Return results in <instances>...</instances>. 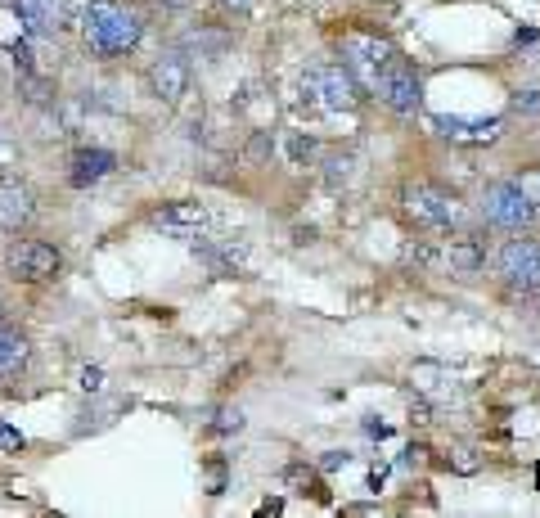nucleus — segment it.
I'll use <instances>...</instances> for the list:
<instances>
[{"mask_svg": "<svg viewBox=\"0 0 540 518\" xmlns=\"http://www.w3.org/2000/svg\"><path fill=\"white\" fill-rule=\"evenodd\" d=\"M140 32H144V19L117 0H90L86 14H81V37H86L90 55L99 59H117L126 50L140 46Z\"/></svg>", "mask_w": 540, "mask_h": 518, "instance_id": "nucleus-1", "label": "nucleus"}, {"mask_svg": "<svg viewBox=\"0 0 540 518\" xmlns=\"http://www.w3.org/2000/svg\"><path fill=\"white\" fill-rule=\"evenodd\" d=\"M401 203H405V217L423 230H450L459 221V203L450 194H441L437 185H405L401 190Z\"/></svg>", "mask_w": 540, "mask_h": 518, "instance_id": "nucleus-2", "label": "nucleus"}, {"mask_svg": "<svg viewBox=\"0 0 540 518\" xmlns=\"http://www.w3.org/2000/svg\"><path fill=\"white\" fill-rule=\"evenodd\" d=\"M374 91L383 95V104L392 113H419V104H423V82L414 77V68L405 64L401 55H392L383 68H378Z\"/></svg>", "mask_w": 540, "mask_h": 518, "instance_id": "nucleus-3", "label": "nucleus"}, {"mask_svg": "<svg viewBox=\"0 0 540 518\" xmlns=\"http://www.w3.org/2000/svg\"><path fill=\"white\" fill-rule=\"evenodd\" d=\"M306 100L324 104L329 113H342V109H356L360 104V82L351 77L347 64H329V68H315L306 77Z\"/></svg>", "mask_w": 540, "mask_h": 518, "instance_id": "nucleus-4", "label": "nucleus"}, {"mask_svg": "<svg viewBox=\"0 0 540 518\" xmlns=\"http://www.w3.org/2000/svg\"><path fill=\"white\" fill-rule=\"evenodd\" d=\"M482 212H486V221H491V226H500V230H522V226H531V217H536V208H531L527 194H522L513 181L486 185Z\"/></svg>", "mask_w": 540, "mask_h": 518, "instance_id": "nucleus-5", "label": "nucleus"}, {"mask_svg": "<svg viewBox=\"0 0 540 518\" xmlns=\"http://www.w3.org/2000/svg\"><path fill=\"white\" fill-rule=\"evenodd\" d=\"M500 275L509 289L536 293L540 289V239H509L500 248Z\"/></svg>", "mask_w": 540, "mask_h": 518, "instance_id": "nucleus-6", "label": "nucleus"}, {"mask_svg": "<svg viewBox=\"0 0 540 518\" xmlns=\"http://www.w3.org/2000/svg\"><path fill=\"white\" fill-rule=\"evenodd\" d=\"M5 262H9V271H14V280H27V284H41L59 271V253H54L50 244H36V239L14 244Z\"/></svg>", "mask_w": 540, "mask_h": 518, "instance_id": "nucleus-7", "label": "nucleus"}, {"mask_svg": "<svg viewBox=\"0 0 540 518\" xmlns=\"http://www.w3.org/2000/svg\"><path fill=\"white\" fill-rule=\"evenodd\" d=\"M392 55H396V50L387 46V41H378V37H347V41H342V59H347L351 77L365 82V86H374L378 68H383Z\"/></svg>", "mask_w": 540, "mask_h": 518, "instance_id": "nucleus-8", "label": "nucleus"}, {"mask_svg": "<svg viewBox=\"0 0 540 518\" xmlns=\"http://www.w3.org/2000/svg\"><path fill=\"white\" fill-rule=\"evenodd\" d=\"M432 127H437V136H446L450 145H468V149L495 145V140L504 136L500 118H437Z\"/></svg>", "mask_w": 540, "mask_h": 518, "instance_id": "nucleus-9", "label": "nucleus"}, {"mask_svg": "<svg viewBox=\"0 0 540 518\" xmlns=\"http://www.w3.org/2000/svg\"><path fill=\"white\" fill-rule=\"evenodd\" d=\"M149 86H153V95H158V100L176 104L180 95H185V86H189V64H185V55H180V50H167V55L153 59Z\"/></svg>", "mask_w": 540, "mask_h": 518, "instance_id": "nucleus-10", "label": "nucleus"}, {"mask_svg": "<svg viewBox=\"0 0 540 518\" xmlns=\"http://www.w3.org/2000/svg\"><path fill=\"white\" fill-rule=\"evenodd\" d=\"M32 212H36V203H32V190H27V185L0 181V226L18 230V226H27V221H32Z\"/></svg>", "mask_w": 540, "mask_h": 518, "instance_id": "nucleus-11", "label": "nucleus"}, {"mask_svg": "<svg viewBox=\"0 0 540 518\" xmlns=\"http://www.w3.org/2000/svg\"><path fill=\"white\" fill-rule=\"evenodd\" d=\"M203 221H207L203 203H167V208H162V212H153V226H162V230H176L180 239L198 235V230H203Z\"/></svg>", "mask_w": 540, "mask_h": 518, "instance_id": "nucleus-12", "label": "nucleus"}, {"mask_svg": "<svg viewBox=\"0 0 540 518\" xmlns=\"http://www.w3.org/2000/svg\"><path fill=\"white\" fill-rule=\"evenodd\" d=\"M113 163H117V158L108 154V149H81V154L72 158V172H68V181L77 185V190H86V185L104 181V176L113 172Z\"/></svg>", "mask_w": 540, "mask_h": 518, "instance_id": "nucleus-13", "label": "nucleus"}, {"mask_svg": "<svg viewBox=\"0 0 540 518\" xmlns=\"http://www.w3.org/2000/svg\"><path fill=\"white\" fill-rule=\"evenodd\" d=\"M450 271L455 275H477L486 266V239L482 235H459L450 239V253H446Z\"/></svg>", "mask_w": 540, "mask_h": 518, "instance_id": "nucleus-14", "label": "nucleus"}, {"mask_svg": "<svg viewBox=\"0 0 540 518\" xmlns=\"http://www.w3.org/2000/svg\"><path fill=\"white\" fill-rule=\"evenodd\" d=\"M14 14L23 19L27 32H50L59 23V10H54V0H14Z\"/></svg>", "mask_w": 540, "mask_h": 518, "instance_id": "nucleus-15", "label": "nucleus"}, {"mask_svg": "<svg viewBox=\"0 0 540 518\" xmlns=\"http://www.w3.org/2000/svg\"><path fill=\"white\" fill-rule=\"evenodd\" d=\"M356 163H360V154H329V158H324V181H329V190H338V185H351V176H356Z\"/></svg>", "mask_w": 540, "mask_h": 518, "instance_id": "nucleus-16", "label": "nucleus"}, {"mask_svg": "<svg viewBox=\"0 0 540 518\" xmlns=\"http://www.w3.org/2000/svg\"><path fill=\"white\" fill-rule=\"evenodd\" d=\"M23 361H27V343L18 334H9V329H0V374H14Z\"/></svg>", "mask_w": 540, "mask_h": 518, "instance_id": "nucleus-17", "label": "nucleus"}, {"mask_svg": "<svg viewBox=\"0 0 540 518\" xmlns=\"http://www.w3.org/2000/svg\"><path fill=\"white\" fill-rule=\"evenodd\" d=\"M284 478H288V482H293V487H297V491H302V496H306V491H311V496H320V500H324L320 482H315V473H311V469H306V464H288V469H284Z\"/></svg>", "mask_w": 540, "mask_h": 518, "instance_id": "nucleus-18", "label": "nucleus"}, {"mask_svg": "<svg viewBox=\"0 0 540 518\" xmlns=\"http://www.w3.org/2000/svg\"><path fill=\"white\" fill-rule=\"evenodd\" d=\"M513 185H518V190L527 194V203H531V208L540 212V167H527V172H522V176H513Z\"/></svg>", "mask_w": 540, "mask_h": 518, "instance_id": "nucleus-19", "label": "nucleus"}, {"mask_svg": "<svg viewBox=\"0 0 540 518\" xmlns=\"http://www.w3.org/2000/svg\"><path fill=\"white\" fill-rule=\"evenodd\" d=\"M243 428V415L234 406H221L216 410V424H212V433H239Z\"/></svg>", "mask_w": 540, "mask_h": 518, "instance_id": "nucleus-20", "label": "nucleus"}, {"mask_svg": "<svg viewBox=\"0 0 540 518\" xmlns=\"http://www.w3.org/2000/svg\"><path fill=\"white\" fill-rule=\"evenodd\" d=\"M207 491H212V496H221V491H225V460H221V455L207 464Z\"/></svg>", "mask_w": 540, "mask_h": 518, "instance_id": "nucleus-21", "label": "nucleus"}, {"mask_svg": "<svg viewBox=\"0 0 540 518\" xmlns=\"http://www.w3.org/2000/svg\"><path fill=\"white\" fill-rule=\"evenodd\" d=\"M513 109L518 113H540V91H518L513 95Z\"/></svg>", "mask_w": 540, "mask_h": 518, "instance_id": "nucleus-22", "label": "nucleus"}, {"mask_svg": "<svg viewBox=\"0 0 540 518\" xmlns=\"http://www.w3.org/2000/svg\"><path fill=\"white\" fill-rule=\"evenodd\" d=\"M293 158H297V163L315 158V140H311V136H297V140H293Z\"/></svg>", "mask_w": 540, "mask_h": 518, "instance_id": "nucleus-23", "label": "nucleus"}, {"mask_svg": "<svg viewBox=\"0 0 540 518\" xmlns=\"http://www.w3.org/2000/svg\"><path fill=\"white\" fill-rule=\"evenodd\" d=\"M347 460H351L347 451H329V455L320 460V469H347Z\"/></svg>", "mask_w": 540, "mask_h": 518, "instance_id": "nucleus-24", "label": "nucleus"}, {"mask_svg": "<svg viewBox=\"0 0 540 518\" xmlns=\"http://www.w3.org/2000/svg\"><path fill=\"white\" fill-rule=\"evenodd\" d=\"M81 388L99 392V388H104V374H99V370H81Z\"/></svg>", "mask_w": 540, "mask_h": 518, "instance_id": "nucleus-25", "label": "nucleus"}, {"mask_svg": "<svg viewBox=\"0 0 540 518\" xmlns=\"http://www.w3.org/2000/svg\"><path fill=\"white\" fill-rule=\"evenodd\" d=\"M0 442H5L9 451H18V446H23V433H14L9 424H0Z\"/></svg>", "mask_w": 540, "mask_h": 518, "instance_id": "nucleus-26", "label": "nucleus"}, {"mask_svg": "<svg viewBox=\"0 0 540 518\" xmlns=\"http://www.w3.org/2000/svg\"><path fill=\"white\" fill-rule=\"evenodd\" d=\"M248 154H252V158H266V154H270V136H252Z\"/></svg>", "mask_w": 540, "mask_h": 518, "instance_id": "nucleus-27", "label": "nucleus"}, {"mask_svg": "<svg viewBox=\"0 0 540 518\" xmlns=\"http://www.w3.org/2000/svg\"><path fill=\"white\" fill-rule=\"evenodd\" d=\"M221 10H230V14H248L252 10V0H216Z\"/></svg>", "mask_w": 540, "mask_h": 518, "instance_id": "nucleus-28", "label": "nucleus"}, {"mask_svg": "<svg viewBox=\"0 0 540 518\" xmlns=\"http://www.w3.org/2000/svg\"><path fill=\"white\" fill-rule=\"evenodd\" d=\"M531 41H536V32H531V28H522L518 37H513V46H531Z\"/></svg>", "mask_w": 540, "mask_h": 518, "instance_id": "nucleus-29", "label": "nucleus"}, {"mask_svg": "<svg viewBox=\"0 0 540 518\" xmlns=\"http://www.w3.org/2000/svg\"><path fill=\"white\" fill-rule=\"evenodd\" d=\"M365 433H374V437H387V424H378V419H369V424H365Z\"/></svg>", "mask_w": 540, "mask_h": 518, "instance_id": "nucleus-30", "label": "nucleus"}, {"mask_svg": "<svg viewBox=\"0 0 540 518\" xmlns=\"http://www.w3.org/2000/svg\"><path fill=\"white\" fill-rule=\"evenodd\" d=\"M0 316H5V307H0Z\"/></svg>", "mask_w": 540, "mask_h": 518, "instance_id": "nucleus-31", "label": "nucleus"}]
</instances>
